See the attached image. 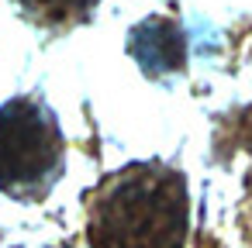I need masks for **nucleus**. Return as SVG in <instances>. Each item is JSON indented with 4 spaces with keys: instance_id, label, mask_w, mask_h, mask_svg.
<instances>
[{
    "instance_id": "4",
    "label": "nucleus",
    "mask_w": 252,
    "mask_h": 248,
    "mask_svg": "<svg viewBox=\"0 0 252 248\" xmlns=\"http://www.w3.org/2000/svg\"><path fill=\"white\" fill-rule=\"evenodd\" d=\"M18 4L35 18V21H45V25H66L73 18L83 14V7L90 0H18Z\"/></svg>"
},
{
    "instance_id": "1",
    "label": "nucleus",
    "mask_w": 252,
    "mask_h": 248,
    "mask_svg": "<svg viewBox=\"0 0 252 248\" xmlns=\"http://www.w3.org/2000/svg\"><path fill=\"white\" fill-rule=\"evenodd\" d=\"M187 186L169 165H128L114 172L90 203L94 248H183Z\"/></svg>"
},
{
    "instance_id": "2",
    "label": "nucleus",
    "mask_w": 252,
    "mask_h": 248,
    "mask_svg": "<svg viewBox=\"0 0 252 248\" xmlns=\"http://www.w3.org/2000/svg\"><path fill=\"white\" fill-rule=\"evenodd\" d=\"M63 169V138L56 117L28 97L0 107V190L11 196H42Z\"/></svg>"
},
{
    "instance_id": "3",
    "label": "nucleus",
    "mask_w": 252,
    "mask_h": 248,
    "mask_svg": "<svg viewBox=\"0 0 252 248\" xmlns=\"http://www.w3.org/2000/svg\"><path fill=\"white\" fill-rule=\"evenodd\" d=\"M131 52L138 59V66L152 76L159 73H173L183 66V55H187V45H183V35L173 21H162V18H152L145 21L142 28H135L131 35Z\"/></svg>"
}]
</instances>
